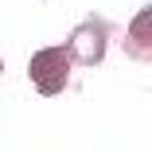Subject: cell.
Returning a JSON list of instances; mask_svg holds the SVG:
<instances>
[{"mask_svg": "<svg viewBox=\"0 0 152 152\" xmlns=\"http://www.w3.org/2000/svg\"><path fill=\"white\" fill-rule=\"evenodd\" d=\"M27 78H31V86L43 98L63 94L66 82H70V55H66V47H43V51H35L31 63H27Z\"/></svg>", "mask_w": 152, "mask_h": 152, "instance_id": "6da1fadb", "label": "cell"}, {"mask_svg": "<svg viewBox=\"0 0 152 152\" xmlns=\"http://www.w3.org/2000/svg\"><path fill=\"white\" fill-rule=\"evenodd\" d=\"M105 43H109V23L105 20H86L74 27V35L66 39V55L70 63H82V66H98L105 58Z\"/></svg>", "mask_w": 152, "mask_h": 152, "instance_id": "7a4b0ae2", "label": "cell"}, {"mask_svg": "<svg viewBox=\"0 0 152 152\" xmlns=\"http://www.w3.org/2000/svg\"><path fill=\"white\" fill-rule=\"evenodd\" d=\"M148 20H152V12L148 8H140L137 12V20H133V27H129V39L137 43V58H148V51H152V43H148Z\"/></svg>", "mask_w": 152, "mask_h": 152, "instance_id": "3957f363", "label": "cell"}, {"mask_svg": "<svg viewBox=\"0 0 152 152\" xmlns=\"http://www.w3.org/2000/svg\"><path fill=\"white\" fill-rule=\"evenodd\" d=\"M0 74H4V63H0Z\"/></svg>", "mask_w": 152, "mask_h": 152, "instance_id": "277c9868", "label": "cell"}]
</instances>
